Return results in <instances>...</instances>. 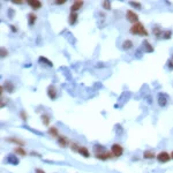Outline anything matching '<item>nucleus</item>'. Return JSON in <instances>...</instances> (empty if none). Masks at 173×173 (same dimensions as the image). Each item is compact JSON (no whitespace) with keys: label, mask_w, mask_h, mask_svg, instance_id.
<instances>
[{"label":"nucleus","mask_w":173,"mask_h":173,"mask_svg":"<svg viewBox=\"0 0 173 173\" xmlns=\"http://www.w3.org/2000/svg\"><path fill=\"white\" fill-rule=\"evenodd\" d=\"M14 151H15L16 153H17V155H20V156H26V155H27L26 150H24L23 148H21V147L15 148V149H14Z\"/></svg>","instance_id":"nucleus-15"},{"label":"nucleus","mask_w":173,"mask_h":173,"mask_svg":"<svg viewBox=\"0 0 173 173\" xmlns=\"http://www.w3.org/2000/svg\"><path fill=\"white\" fill-rule=\"evenodd\" d=\"M77 152H79V153H81L83 157H89V156H90L89 150H88L87 148H84V147H79V150H77Z\"/></svg>","instance_id":"nucleus-12"},{"label":"nucleus","mask_w":173,"mask_h":173,"mask_svg":"<svg viewBox=\"0 0 173 173\" xmlns=\"http://www.w3.org/2000/svg\"><path fill=\"white\" fill-rule=\"evenodd\" d=\"M36 173H45L43 170H41V168H36Z\"/></svg>","instance_id":"nucleus-32"},{"label":"nucleus","mask_w":173,"mask_h":173,"mask_svg":"<svg viewBox=\"0 0 173 173\" xmlns=\"http://www.w3.org/2000/svg\"><path fill=\"white\" fill-rule=\"evenodd\" d=\"M111 151H112V155L114 156V157H120L121 155L124 153V149L121 147L120 144H113L112 147H111Z\"/></svg>","instance_id":"nucleus-2"},{"label":"nucleus","mask_w":173,"mask_h":173,"mask_svg":"<svg viewBox=\"0 0 173 173\" xmlns=\"http://www.w3.org/2000/svg\"><path fill=\"white\" fill-rule=\"evenodd\" d=\"M39 62H44V63H46L48 67H52V62H51L50 60H47L46 58H44V57H41V58H39Z\"/></svg>","instance_id":"nucleus-19"},{"label":"nucleus","mask_w":173,"mask_h":173,"mask_svg":"<svg viewBox=\"0 0 173 173\" xmlns=\"http://www.w3.org/2000/svg\"><path fill=\"white\" fill-rule=\"evenodd\" d=\"M42 121L45 126H48V124H50V117L46 115V114H43L42 115Z\"/></svg>","instance_id":"nucleus-17"},{"label":"nucleus","mask_w":173,"mask_h":173,"mask_svg":"<svg viewBox=\"0 0 173 173\" xmlns=\"http://www.w3.org/2000/svg\"><path fill=\"white\" fill-rule=\"evenodd\" d=\"M131 32L134 35H140V36H148V31L145 30V28L143 27V24H141L140 22L135 23L134 26H131Z\"/></svg>","instance_id":"nucleus-1"},{"label":"nucleus","mask_w":173,"mask_h":173,"mask_svg":"<svg viewBox=\"0 0 173 173\" xmlns=\"http://www.w3.org/2000/svg\"><path fill=\"white\" fill-rule=\"evenodd\" d=\"M158 159V162H160V163H166V162H168L170 159H171V156L168 155L166 151H162V152H159L157 155V157H156Z\"/></svg>","instance_id":"nucleus-3"},{"label":"nucleus","mask_w":173,"mask_h":173,"mask_svg":"<svg viewBox=\"0 0 173 173\" xmlns=\"http://www.w3.org/2000/svg\"><path fill=\"white\" fill-rule=\"evenodd\" d=\"M143 45L145 46V51H147V52H152V51H153V47H152L151 45L147 42V41H144V42H143Z\"/></svg>","instance_id":"nucleus-18"},{"label":"nucleus","mask_w":173,"mask_h":173,"mask_svg":"<svg viewBox=\"0 0 173 173\" xmlns=\"http://www.w3.org/2000/svg\"><path fill=\"white\" fill-rule=\"evenodd\" d=\"M6 55H7V50H5L4 47H1V57L5 58Z\"/></svg>","instance_id":"nucleus-28"},{"label":"nucleus","mask_w":173,"mask_h":173,"mask_svg":"<svg viewBox=\"0 0 173 173\" xmlns=\"http://www.w3.org/2000/svg\"><path fill=\"white\" fill-rule=\"evenodd\" d=\"M103 7H104L105 9H111V4H110V1H104L103 2Z\"/></svg>","instance_id":"nucleus-26"},{"label":"nucleus","mask_w":173,"mask_h":173,"mask_svg":"<svg viewBox=\"0 0 173 173\" xmlns=\"http://www.w3.org/2000/svg\"><path fill=\"white\" fill-rule=\"evenodd\" d=\"M158 103H159V105H160V106H165L167 102H166V99H165V98H163L162 96H159V98H158Z\"/></svg>","instance_id":"nucleus-25"},{"label":"nucleus","mask_w":173,"mask_h":173,"mask_svg":"<svg viewBox=\"0 0 173 173\" xmlns=\"http://www.w3.org/2000/svg\"><path fill=\"white\" fill-rule=\"evenodd\" d=\"M47 95H48V97L51 99H55L57 98V89H55L54 85H50L47 88Z\"/></svg>","instance_id":"nucleus-5"},{"label":"nucleus","mask_w":173,"mask_h":173,"mask_svg":"<svg viewBox=\"0 0 173 173\" xmlns=\"http://www.w3.org/2000/svg\"><path fill=\"white\" fill-rule=\"evenodd\" d=\"M28 5L31 6L32 8H35V9H38V8L42 7V2H41V1H37V0H29V1H28Z\"/></svg>","instance_id":"nucleus-8"},{"label":"nucleus","mask_w":173,"mask_h":173,"mask_svg":"<svg viewBox=\"0 0 173 173\" xmlns=\"http://www.w3.org/2000/svg\"><path fill=\"white\" fill-rule=\"evenodd\" d=\"M171 36H172V32L170 31V30H166V31L163 34V38H164V39H168V38H171Z\"/></svg>","instance_id":"nucleus-24"},{"label":"nucleus","mask_w":173,"mask_h":173,"mask_svg":"<svg viewBox=\"0 0 173 173\" xmlns=\"http://www.w3.org/2000/svg\"><path fill=\"white\" fill-rule=\"evenodd\" d=\"M48 133H50L52 136H58V129L55 127H51V128L48 129Z\"/></svg>","instance_id":"nucleus-22"},{"label":"nucleus","mask_w":173,"mask_h":173,"mask_svg":"<svg viewBox=\"0 0 173 173\" xmlns=\"http://www.w3.org/2000/svg\"><path fill=\"white\" fill-rule=\"evenodd\" d=\"M95 152H96V155L97 153H102V152H105V150H104V148L102 147V145H95Z\"/></svg>","instance_id":"nucleus-20"},{"label":"nucleus","mask_w":173,"mask_h":173,"mask_svg":"<svg viewBox=\"0 0 173 173\" xmlns=\"http://www.w3.org/2000/svg\"><path fill=\"white\" fill-rule=\"evenodd\" d=\"M131 47H133V42H131V41L126 39L125 42L122 43V48H124V50H129Z\"/></svg>","instance_id":"nucleus-14"},{"label":"nucleus","mask_w":173,"mask_h":173,"mask_svg":"<svg viewBox=\"0 0 173 173\" xmlns=\"http://www.w3.org/2000/svg\"><path fill=\"white\" fill-rule=\"evenodd\" d=\"M112 156H113V155H111V153L105 151V152H102V153H97V155H96V158H98L100 160H106V159L111 158Z\"/></svg>","instance_id":"nucleus-7"},{"label":"nucleus","mask_w":173,"mask_h":173,"mask_svg":"<svg viewBox=\"0 0 173 173\" xmlns=\"http://www.w3.org/2000/svg\"><path fill=\"white\" fill-rule=\"evenodd\" d=\"M66 2V0H60V1H55V4L57 5H62V4H65Z\"/></svg>","instance_id":"nucleus-30"},{"label":"nucleus","mask_w":173,"mask_h":173,"mask_svg":"<svg viewBox=\"0 0 173 173\" xmlns=\"http://www.w3.org/2000/svg\"><path fill=\"white\" fill-rule=\"evenodd\" d=\"M129 4H131V6H133V7H136V8H141V4H140V2H133V1H131Z\"/></svg>","instance_id":"nucleus-27"},{"label":"nucleus","mask_w":173,"mask_h":173,"mask_svg":"<svg viewBox=\"0 0 173 173\" xmlns=\"http://www.w3.org/2000/svg\"><path fill=\"white\" fill-rule=\"evenodd\" d=\"M126 17H127V20L129 22H131V23H137V22H138V16H137L136 13H134L133 11L127 12Z\"/></svg>","instance_id":"nucleus-4"},{"label":"nucleus","mask_w":173,"mask_h":173,"mask_svg":"<svg viewBox=\"0 0 173 173\" xmlns=\"http://www.w3.org/2000/svg\"><path fill=\"white\" fill-rule=\"evenodd\" d=\"M36 20H37V16L35 13H29V14H28V23H29V26L35 24Z\"/></svg>","instance_id":"nucleus-9"},{"label":"nucleus","mask_w":173,"mask_h":173,"mask_svg":"<svg viewBox=\"0 0 173 173\" xmlns=\"http://www.w3.org/2000/svg\"><path fill=\"white\" fill-rule=\"evenodd\" d=\"M172 60H173V55H172Z\"/></svg>","instance_id":"nucleus-35"},{"label":"nucleus","mask_w":173,"mask_h":173,"mask_svg":"<svg viewBox=\"0 0 173 173\" xmlns=\"http://www.w3.org/2000/svg\"><path fill=\"white\" fill-rule=\"evenodd\" d=\"M171 158L173 159V151H172V153H171Z\"/></svg>","instance_id":"nucleus-34"},{"label":"nucleus","mask_w":173,"mask_h":173,"mask_svg":"<svg viewBox=\"0 0 173 173\" xmlns=\"http://www.w3.org/2000/svg\"><path fill=\"white\" fill-rule=\"evenodd\" d=\"M77 19H79L77 13H70V15H69V17H68L69 24H75L76 21H77Z\"/></svg>","instance_id":"nucleus-10"},{"label":"nucleus","mask_w":173,"mask_h":173,"mask_svg":"<svg viewBox=\"0 0 173 173\" xmlns=\"http://www.w3.org/2000/svg\"><path fill=\"white\" fill-rule=\"evenodd\" d=\"M13 2H14V4H16V5H20V4H22L21 0H14Z\"/></svg>","instance_id":"nucleus-31"},{"label":"nucleus","mask_w":173,"mask_h":173,"mask_svg":"<svg viewBox=\"0 0 173 173\" xmlns=\"http://www.w3.org/2000/svg\"><path fill=\"white\" fill-rule=\"evenodd\" d=\"M11 28H12V30H13V31H17V29H16V27H14V26H11Z\"/></svg>","instance_id":"nucleus-33"},{"label":"nucleus","mask_w":173,"mask_h":173,"mask_svg":"<svg viewBox=\"0 0 173 173\" xmlns=\"http://www.w3.org/2000/svg\"><path fill=\"white\" fill-rule=\"evenodd\" d=\"M2 87H4L8 92H13V91H14V84L12 83V82H9V81H5V83H4Z\"/></svg>","instance_id":"nucleus-11"},{"label":"nucleus","mask_w":173,"mask_h":173,"mask_svg":"<svg viewBox=\"0 0 173 173\" xmlns=\"http://www.w3.org/2000/svg\"><path fill=\"white\" fill-rule=\"evenodd\" d=\"M153 34H155V36L157 37V38H159V37L162 36V29H159V28H155L153 30Z\"/></svg>","instance_id":"nucleus-23"},{"label":"nucleus","mask_w":173,"mask_h":173,"mask_svg":"<svg viewBox=\"0 0 173 173\" xmlns=\"http://www.w3.org/2000/svg\"><path fill=\"white\" fill-rule=\"evenodd\" d=\"M7 141L13 142V143H16V144H20V145H23V144H24V142L20 141V140H17V138H7Z\"/></svg>","instance_id":"nucleus-21"},{"label":"nucleus","mask_w":173,"mask_h":173,"mask_svg":"<svg viewBox=\"0 0 173 173\" xmlns=\"http://www.w3.org/2000/svg\"><path fill=\"white\" fill-rule=\"evenodd\" d=\"M58 142H59V144L61 145V147H67L68 145V140L66 138L65 136H59V138H58Z\"/></svg>","instance_id":"nucleus-13"},{"label":"nucleus","mask_w":173,"mask_h":173,"mask_svg":"<svg viewBox=\"0 0 173 173\" xmlns=\"http://www.w3.org/2000/svg\"><path fill=\"white\" fill-rule=\"evenodd\" d=\"M143 156H144V158H147V159H152V158L156 157V156H155V153H153L152 151H145Z\"/></svg>","instance_id":"nucleus-16"},{"label":"nucleus","mask_w":173,"mask_h":173,"mask_svg":"<svg viewBox=\"0 0 173 173\" xmlns=\"http://www.w3.org/2000/svg\"><path fill=\"white\" fill-rule=\"evenodd\" d=\"M82 6H83V1H75L70 7V11H72V13H76V11H79Z\"/></svg>","instance_id":"nucleus-6"},{"label":"nucleus","mask_w":173,"mask_h":173,"mask_svg":"<svg viewBox=\"0 0 173 173\" xmlns=\"http://www.w3.org/2000/svg\"><path fill=\"white\" fill-rule=\"evenodd\" d=\"M20 115H21V118H22V119H23L24 121L27 120V114H26V112H24V111H22L21 114H20Z\"/></svg>","instance_id":"nucleus-29"}]
</instances>
